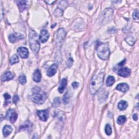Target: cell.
<instances>
[{"label":"cell","mask_w":139,"mask_h":139,"mask_svg":"<svg viewBox=\"0 0 139 139\" xmlns=\"http://www.w3.org/2000/svg\"><path fill=\"white\" fill-rule=\"evenodd\" d=\"M104 77V73L103 72H99L94 76L91 81L90 86V93L94 95L102 87Z\"/></svg>","instance_id":"obj_1"},{"label":"cell","mask_w":139,"mask_h":139,"mask_svg":"<svg viewBox=\"0 0 139 139\" xmlns=\"http://www.w3.org/2000/svg\"><path fill=\"white\" fill-rule=\"evenodd\" d=\"M39 37L38 34L33 29H30L29 35V42L31 50L34 53H38L40 50Z\"/></svg>","instance_id":"obj_2"},{"label":"cell","mask_w":139,"mask_h":139,"mask_svg":"<svg viewBox=\"0 0 139 139\" xmlns=\"http://www.w3.org/2000/svg\"><path fill=\"white\" fill-rule=\"evenodd\" d=\"M97 53L99 58L105 60L108 59L110 55V50L107 43H99L96 46Z\"/></svg>","instance_id":"obj_3"},{"label":"cell","mask_w":139,"mask_h":139,"mask_svg":"<svg viewBox=\"0 0 139 139\" xmlns=\"http://www.w3.org/2000/svg\"><path fill=\"white\" fill-rule=\"evenodd\" d=\"M33 95L31 96L32 101L38 104H42L44 103L46 98V94L45 92L42 91L40 88H36L34 89Z\"/></svg>","instance_id":"obj_4"},{"label":"cell","mask_w":139,"mask_h":139,"mask_svg":"<svg viewBox=\"0 0 139 139\" xmlns=\"http://www.w3.org/2000/svg\"><path fill=\"white\" fill-rule=\"evenodd\" d=\"M114 11L111 8H107L106 9L103 11L102 15L101 17V22L103 24H106L111 19L113 15Z\"/></svg>","instance_id":"obj_5"},{"label":"cell","mask_w":139,"mask_h":139,"mask_svg":"<svg viewBox=\"0 0 139 139\" xmlns=\"http://www.w3.org/2000/svg\"><path fill=\"white\" fill-rule=\"evenodd\" d=\"M17 114L16 111L13 109H9L7 112L6 116V118L7 120L9 121L11 123H14L15 122L17 119Z\"/></svg>","instance_id":"obj_6"},{"label":"cell","mask_w":139,"mask_h":139,"mask_svg":"<svg viewBox=\"0 0 139 139\" xmlns=\"http://www.w3.org/2000/svg\"><path fill=\"white\" fill-rule=\"evenodd\" d=\"M17 52L22 58H27L29 55V51L25 47H20L17 49Z\"/></svg>","instance_id":"obj_7"},{"label":"cell","mask_w":139,"mask_h":139,"mask_svg":"<svg viewBox=\"0 0 139 139\" xmlns=\"http://www.w3.org/2000/svg\"><path fill=\"white\" fill-rule=\"evenodd\" d=\"M37 114L40 119L42 121H46L49 118V111L47 109L38 111Z\"/></svg>","instance_id":"obj_8"},{"label":"cell","mask_w":139,"mask_h":139,"mask_svg":"<svg viewBox=\"0 0 139 139\" xmlns=\"http://www.w3.org/2000/svg\"><path fill=\"white\" fill-rule=\"evenodd\" d=\"M66 36V32H65L64 28H60L58 29L56 33V41L58 43L60 42Z\"/></svg>","instance_id":"obj_9"},{"label":"cell","mask_w":139,"mask_h":139,"mask_svg":"<svg viewBox=\"0 0 139 139\" xmlns=\"http://www.w3.org/2000/svg\"><path fill=\"white\" fill-rule=\"evenodd\" d=\"M49 37L50 35L47 30L46 29H42L41 31L40 37H39V39H40L41 42L42 43L46 42L48 40Z\"/></svg>","instance_id":"obj_10"},{"label":"cell","mask_w":139,"mask_h":139,"mask_svg":"<svg viewBox=\"0 0 139 139\" xmlns=\"http://www.w3.org/2000/svg\"><path fill=\"white\" fill-rule=\"evenodd\" d=\"M131 73V70L127 67H124L120 69L117 74L121 77H127L130 76Z\"/></svg>","instance_id":"obj_11"},{"label":"cell","mask_w":139,"mask_h":139,"mask_svg":"<svg viewBox=\"0 0 139 139\" xmlns=\"http://www.w3.org/2000/svg\"><path fill=\"white\" fill-rule=\"evenodd\" d=\"M15 76L14 74L11 72L8 71L4 73L1 77V80L2 82H6L13 79L14 78Z\"/></svg>","instance_id":"obj_12"},{"label":"cell","mask_w":139,"mask_h":139,"mask_svg":"<svg viewBox=\"0 0 139 139\" xmlns=\"http://www.w3.org/2000/svg\"><path fill=\"white\" fill-rule=\"evenodd\" d=\"M41 73L40 70L36 69L33 73V79L34 82L39 83L41 81Z\"/></svg>","instance_id":"obj_13"},{"label":"cell","mask_w":139,"mask_h":139,"mask_svg":"<svg viewBox=\"0 0 139 139\" xmlns=\"http://www.w3.org/2000/svg\"><path fill=\"white\" fill-rule=\"evenodd\" d=\"M57 65L56 64H53L52 65H51V67L49 68L47 72V75L50 76V77H52L54 76L55 74L56 73V71H57Z\"/></svg>","instance_id":"obj_14"},{"label":"cell","mask_w":139,"mask_h":139,"mask_svg":"<svg viewBox=\"0 0 139 139\" xmlns=\"http://www.w3.org/2000/svg\"><path fill=\"white\" fill-rule=\"evenodd\" d=\"M28 2L27 1H17V6L21 11H23L28 8Z\"/></svg>","instance_id":"obj_15"},{"label":"cell","mask_w":139,"mask_h":139,"mask_svg":"<svg viewBox=\"0 0 139 139\" xmlns=\"http://www.w3.org/2000/svg\"><path fill=\"white\" fill-rule=\"evenodd\" d=\"M129 87L128 85L126 83H121L119 85H117L116 86V89L119 91H121V92H125L129 90Z\"/></svg>","instance_id":"obj_16"},{"label":"cell","mask_w":139,"mask_h":139,"mask_svg":"<svg viewBox=\"0 0 139 139\" xmlns=\"http://www.w3.org/2000/svg\"><path fill=\"white\" fill-rule=\"evenodd\" d=\"M67 79L65 78H64L61 81V83L60 84V85L59 86L58 88V91L60 93H63L65 88H66V86L67 85Z\"/></svg>","instance_id":"obj_17"},{"label":"cell","mask_w":139,"mask_h":139,"mask_svg":"<svg viewBox=\"0 0 139 139\" xmlns=\"http://www.w3.org/2000/svg\"><path fill=\"white\" fill-rule=\"evenodd\" d=\"M13 131V128L11 125H6L4 126L3 129V133L4 136L6 137L11 133Z\"/></svg>","instance_id":"obj_18"},{"label":"cell","mask_w":139,"mask_h":139,"mask_svg":"<svg viewBox=\"0 0 139 139\" xmlns=\"http://www.w3.org/2000/svg\"><path fill=\"white\" fill-rule=\"evenodd\" d=\"M22 38V36H21V34L20 35H15L14 34H10L9 37V40L11 42V43H15L17 39H21Z\"/></svg>","instance_id":"obj_19"},{"label":"cell","mask_w":139,"mask_h":139,"mask_svg":"<svg viewBox=\"0 0 139 139\" xmlns=\"http://www.w3.org/2000/svg\"><path fill=\"white\" fill-rule=\"evenodd\" d=\"M32 125V124L30 122H29L28 121L26 122L25 123L20 126L19 130H28L31 128Z\"/></svg>","instance_id":"obj_20"},{"label":"cell","mask_w":139,"mask_h":139,"mask_svg":"<svg viewBox=\"0 0 139 139\" xmlns=\"http://www.w3.org/2000/svg\"><path fill=\"white\" fill-rule=\"evenodd\" d=\"M128 107V103L125 101H121L118 104V108L120 110H124Z\"/></svg>","instance_id":"obj_21"},{"label":"cell","mask_w":139,"mask_h":139,"mask_svg":"<svg viewBox=\"0 0 139 139\" xmlns=\"http://www.w3.org/2000/svg\"><path fill=\"white\" fill-rule=\"evenodd\" d=\"M115 82V79L114 77H113L112 76H108L106 80L107 85L108 86H111L114 84Z\"/></svg>","instance_id":"obj_22"},{"label":"cell","mask_w":139,"mask_h":139,"mask_svg":"<svg viewBox=\"0 0 139 139\" xmlns=\"http://www.w3.org/2000/svg\"><path fill=\"white\" fill-rule=\"evenodd\" d=\"M125 41L129 45L133 46L135 43V42L136 39L132 36H129L125 38Z\"/></svg>","instance_id":"obj_23"},{"label":"cell","mask_w":139,"mask_h":139,"mask_svg":"<svg viewBox=\"0 0 139 139\" xmlns=\"http://www.w3.org/2000/svg\"><path fill=\"white\" fill-rule=\"evenodd\" d=\"M19 58L18 57V56L16 54L13 55L11 57L10 59V63L11 65L16 64L19 62Z\"/></svg>","instance_id":"obj_24"},{"label":"cell","mask_w":139,"mask_h":139,"mask_svg":"<svg viewBox=\"0 0 139 139\" xmlns=\"http://www.w3.org/2000/svg\"><path fill=\"white\" fill-rule=\"evenodd\" d=\"M126 117L124 116H120L117 120V122L119 124L122 125L125 123L126 121Z\"/></svg>","instance_id":"obj_25"},{"label":"cell","mask_w":139,"mask_h":139,"mask_svg":"<svg viewBox=\"0 0 139 139\" xmlns=\"http://www.w3.org/2000/svg\"><path fill=\"white\" fill-rule=\"evenodd\" d=\"M63 10L62 9L59 8H57L55 10L54 14V15L55 16L60 17V16H61L63 15Z\"/></svg>","instance_id":"obj_26"},{"label":"cell","mask_w":139,"mask_h":139,"mask_svg":"<svg viewBox=\"0 0 139 139\" xmlns=\"http://www.w3.org/2000/svg\"><path fill=\"white\" fill-rule=\"evenodd\" d=\"M19 80L20 83L22 85H24L27 82V79H26V77L24 75H21L19 77Z\"/></svg>","instance_id":"obj_27"},{"label":"cell","mask_w":139,"mask_h":139,"mask_svg":"<svg viewBox=\"0 0 139 139\" xmlns=\"http://www.w3.org/2000/svg\"><path fill=\"white\" fill-rule=\"evenodd\" d=\"M105 132L107 135H110L112 133V129L109 124H107L105 128Z\"/></svg>","instance_id":"obj_28"},{"label":"cell","mask_w":139,"mask_h":139,"mask_svg":"<svg viewBox=\"0 0 139 139\" xmlns=\"http://www.w3.org/2000/svg\"><path fill=\"white\" fill-rule=\"evenodd\" d=\"M69 99H70V95L68 93V92H67L66 94H65L64 96L63 97V102L65 104H66L68 103L69 102Z\"/></svg>","instance_id":"obj_29"},{"label":"cell","mask_w":139,"mask_h":139,"mask_svg":"<svg viewBox=\"0 0 139 139\" xmlns=\"http://www.w3.org/2000/svg\"><path fill=\"white\" fill-rule=\"evenodd\" d=\"M4 97L6 100V102H5L6 105H7V104H8L9 103H10V99L11 98V96L9 95L6 93L4 95Z\"/></svg>","instance_id":"obj_30"},{"label":"cell","mask_w":139,"mask_h":139,"mask_svg":"<svg viewBox=\"0 0 139 139\" xmlns=\"http://www.w3.org/2000/svg\"><path fill=\"white\" fill-rule=\"evenodd\" d=\"M133 17L134 20H137L138 19V10H135L133 14Z\"/></svg>","instance_id":"obj_31"},{"label":"cell","mask_w":139,"mask_h":139,"mask_svg":"<svg viewBox=\"0 0 139 139\" xmlns=\"http://www.w3.org/2000/svg\"><path fill=\"white\" fill-rule=\"evenodd\" d=\"M73 59L71 57L70 58L68 59L67 62V64H66L67 67H70L72 66V65H73Z\"/></svg>","instance_id":"obj_32"},{"label":"cell","mask_w":139,"mask_h":139,"mask_svg":"<svg viewBox=\"0 0 139 139\" xmlns=\"http://www.w3.org/2000/svg\"><path fill=\"white\" fill-rule=\"evenodd\" d=\"M19 97L17 95H15L14 98H13V102H14L15 104H16L17 102L19 101Z\"/></svg>","instance_id":"obj_33"},{"label":"cell","mask_w":139,"mask_h":139,"mask_svg":"<svg viewBox=\"0 0 139 139\" xmlns=\"http://www.w3.org/2000/svg\"><path fill=\"white\" fill-rule=\"evenodd\" d=\"M59 101V98H55V99H54V103H53V106H54V105H55V107H57V105H58V106H59V103H58L57 102Z\"/></svg>","instance_id":"obj_34"},{"label":"cell","mask_w":139,"mask_h":139,"mask_svg":"<svg viewBox=\"0 0 139 139\" xmlns=\"http://www.w3.org/2000/svg\"><path fill=\"white\" fill-rule=\"evenodd\" d=\"M72 85L74 89H77L78 88V86H79V83L77 82H73L72 84Z\"/></svg>","instance_id":"obj_35"},{"label":"cell","mask_w":139,"mask_h":139,"mask_svg":"<svg viewBox=\"0 0 139 139\" xmlns=\"http://www.w3.org/2000/svg\"><path fill=\"white\" fill-rule=\"evenodd\" d=\"M125 60H124L123 61H122V62L121 63H120L118 64V66H123V65L125 64Z\"/></svg>","instance_id":"obj_36"},{"label":"cell","mask_w":139,"mask_h":139,"mask_svg":"<svg viewBox=\"0 0 139 139\" xmlns=\"http://www.w3.org/2000/svg\"><path fill=\"white\" fill-rule=\"evenodd\" d=\"M133 120H135V121H137L138 120V116H137V115L136 114H134L133 116Z\"/></svg>","instance_id":"obj_37"},{"label":"cell","mask_w":139,"mask_h":139,"mask_svg":"<svg viewBox=\"0 0 139 139\" xmlns=\"http://www.w3.org/2000/svg\"><path fill=\"white\" fill-rule=\"evenodd\" d=\"M47 3H48L49 4H53L55 1H45Z\"/></svg>","instance_id":"obj_38"}]
</instances>
